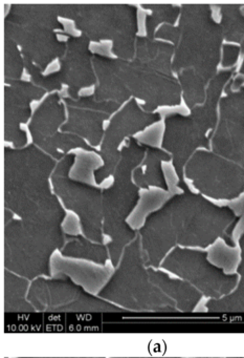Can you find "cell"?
<instances>
[{
  "label": "cell",
  "instance_id": "obj_1",
  "mask_svg": "<svg viewBox=\"0 0 244 358\" xmlns=\"http://www.w3.org/2000/svg\"><path fill=\"white\" fill-rule=\"evenodd\" d=\"M98 296L128 312L176 313V303L152 280L139 240L125 248L118 267L98 292Z\"/></svg>",
  "mask_w": 244,
  "mask_h": 358
},
{
  "label": "cell",
  "instance_id": "obj_2",
  "mask_svg": "<svg viewBox=\"0 0 244 358\" xmlns=\"http://www.w3.org/2000/svg\"><path fill=\"white\" fill-rule=\"evenodd\" d=\"M37 312L43 313H124L126 310L91 294L68 274L33 280L28 296Z\"/></svg>",
  "mask_w": 244,
  "mask_h": 358
},
{
  "label": "cell",
  "instance_id": "obj_3",
  "mask_svg": "<svg viewBox=\"0 0 244 358\" xmlns=\"http://www.w3.org/2000/svg\"><path fill=\"white\" fill-rule=\"evenodd\" d=\"M160 269L174 274L213 301L231 294L239 282L237 273H227L210 261L208 251L199 249H173L162 261Z\"/></svg>",
  "mask_w": 244,
  "mask_h": 358
},
{
  "label": "cell",
  "instance_id": "obj_4",
  "mask_svg": "<svg viewBox=\"0 0 244 358\" xmlns=\"http://www.w3.org/2000/svg\"><path fill=\"white\" fill-rule=\"evenodd\" d=\"M152 280L156 286L176 303L179 312H193L201 301V293L178 278H171L160 269L150 267Z\"/></svg>",
  "mask_w": 244,
  "mask_h": 358
},
{
  "label": "cell",
  "instance_id": "obj_5",
  "mask_svg": "<svg viewBox=\"0 0 244 358\" xmlns=\"http://www.w3.org/2000/svg\"><path fill=\"white\" fill-rule=\"evenodd\" d=\"M60 255L66 259L91 262L100 266H105L110 261L107 245L93 243L81 234H66V245Z\"/></svg>",
  "mask_w": 244,
  "mask_h": 358
},
{
  "label": "cell",
  "instance_id": "obj_6",
  "mask_svg": "<svg viewBox=\"0 0 244 358\" xmlns=\"http://www.w3.org/2000/svg\"><path fill=\"white\" fill-rule=\"evenodd\" d=\"M32 282L9 270H5V312L10 313H35L36 309L29 301Z\"/></svg>",
  "mask_w": 244,
  "mask_h": 358
},
{
  "label": "cell",
  "instance_id": "obj_7",
  "mask_svg": "<svg viewBox=\"0 0 244 358\" xmlns=\"http://www.w3.org/2000/svg\"><path fill=\"white\" fill-rule=\"evenodd\" d=\"M240 262L238 264L237 272L239 282L235 290L218 301L208 299L206 307L208 312H244V236L240 238Z\"/></svg>",
  "mask_w": 244,
  "mask_h": 358
},
{
  "label": "cell",
  "instance_id": "obj_8",
  "mask_svg": "<svg viewBox=\"0 0 244 358\" xmlns=\"http://www.w3.org/2000/svg\"><path fill=\"white\" fill-rule=\"evenodd\" d=\"M78 150L79 152H76V150H72L73 154L76 155V158L70 169V177L76 181L99 187L100 184L96 182L93 173L104 164L103 160L95 152H89L83 148H78Z\"/></svg>",
  "mask_w": 244,
  "mask_h": 358
},
{
  "label": "cell",
  "instance_id": "obj_9",
  "mask_svg": "<svg viewBox=\"0 0 244 358\" xmlns=\"http://www.w3.org/2000/svg\"><path fill=\"white\" fill-rule=\"evenodd\" d=\"M170 198L169 192L160 187H149L139 192V199L135 208L127 217L126 223L133 217H141L142 227L152 213L162 208V205Z\"/></svg>",
  "mask_w": 244,
  "mask_h": 358
},
{
  "label": "cell",
  "instance_id": "obj_10",
  "mask_svg": "<svg viewBox=\"0 0 244 358\" xmlns=\"http://www.w3.org/2000/svg\"><path fill=\"white\" fill-rule=\"evenodd\" d=\"M165 124L162 121L153 123V124L144 129L141 133L135 135L139 141L147 145L153 146V148H160L162 145V136H164Z\"/></svg>",
  "mask_w": 244,
  "mask_h": 358
},
{
  "label": "cell",
  "instance_id": "obj_11",
  "mask_svg": "<svg viewBox=\"0 0 244 358\" xmlns=\"http://www.w3.org/2000/svg\"><path fill=\"white\" fill-rule=\"evenodd\" d=\"M89 49L93 53L100 54V55L106 56V57H114L112 54V43L110 41H102L99 43L93 41L89 45Z\"/></svg>",
  "mask_w": 244,
  "mask_h": 358
},
{
  "label": "cell",
  "instance_id": "obj_12",
  "mask_svg": "<svg viewBox=\"0 0 244 358\" xmlns=\"http://www.w3.org/2000/svg\"><path fill=\"white\" fill-rule=\"evenodd\" d=\"M162 171H164L165 176H166V181L167 184H168L169 187H172V186H176V182L178 181V179L176 178V173H174V167L171 165V163L168 162H162Z\"/></svg>",
  "mask_w": 244,
  "mask_h": 358
},
{
  "label": "cell",
  "instance_id": "obj_13",
  "mask_svg": "<svg viewBox=\"0 0 244 358\" xmlns=\"http://www.w3.org/2000/svg\"><path fill=\"white\" fill-rule=\"evenodd\" d=\"M59 22L63 24L64 31H66V34L73 35L75 37L80 36L81 32L77 29L74 20L59 17Z\"/></svg>",
  "mask_w": 244,
  "mask_h": 358
},
{
  "label": "cell",
  "instance_id": "obj_14",
  "mask_svg": "<svg viewBox=\"0 0 244 358\" xmlns=\"http://www.w3.org/2000/svg\"><path fill=\"white\" fill-rule=\"evenodd\" d=\"M60 70V62L58 59L53 60L49 66L45 69L43 74L45 75H51L54 74V73H57L58 71Z\"/></svg>",
  "mask_w": 244,
  "mask_h": 358
},
{
  "label": "cell",
  "instance_id": "obj_15",
  "mask_svg": "<svg viewBox=\"0 0 244 358\" xmlns=\"http://www.w3.org/2000/svg\"><path fill=\"white\" fill-rule=\"evenodd\" d=\"M93 92H95V87L91 85V87H84V89L80 90V92H79V95L91 96L93 95Z\"/></svg>",
  "mask_w": 244,
  "mask_h": 358
},
{
  "label": "cell",
  "instance_id": "obj_16",
  "mask_svg": "<svg viewBox=\"0 0 244 358\" xmlns=\"http://www.w3.org/2000/svg\"><path fill=\"white\" fill-rule=\"evenodd\" d=\"M112 183H114V179H112V177H109L107 180H104L103 183L100 184L99 187L108 188L112 186Z\"/></svg>",
  "mask_w": 244,
  "mask_h": 358
},
{
  "label": "cell",
  "instance_id": "obj_17",
  "mask_svg": "<svg viewBox=\"0 0 244 358\" xmlns=\"http://www.w3.org/2000/svg\"><path fill=\"white\" fill-rule=\"evenodd\" d=\"M20 358H86V357H20ZM91 358H102V357H91Z\"/></svg>",
  "mask_w": 244,
  "mask_h": 358
},
{
  "label": "cell",
  "instance_id": "obj_18",
  "mask_svg": "<svg viewBox=\"0 0 244 358\" xmlns=\"http://www.w3.org/2000/svg\"><path fill=\"white\" fill-rule=\"evenodd\" d=\"M139 358H153V357H139ZM156 358H164V357H156Z\"/></svg>",
  "mask_w": 244,
  "mask_h": 358
},
{
  "label": "cell",
  "instance_id": "obj_19",
  "mask_svg": "<svg viewBox=\"0 0 244 358\" xmlns=\"http://www.w3.org/2000/svg\"><path fill=\"white\" fill-rule=\"evenodd\" d=\"M112 358H116V357H112ZM121 358H124V357H121Z\"/></svg>",
  "mask_w": 244,
  "mask_h": 358
}]
</instances>
